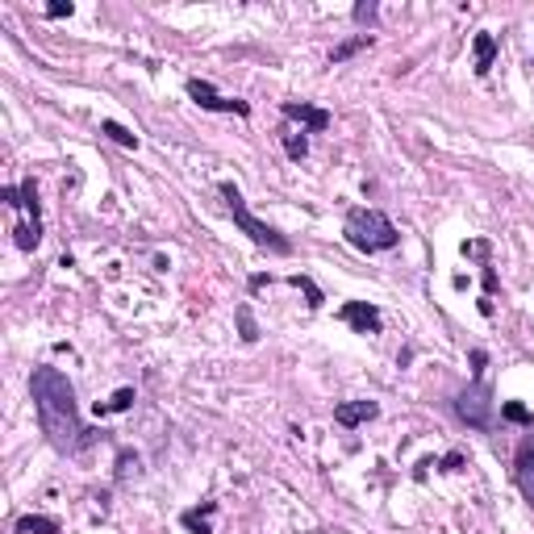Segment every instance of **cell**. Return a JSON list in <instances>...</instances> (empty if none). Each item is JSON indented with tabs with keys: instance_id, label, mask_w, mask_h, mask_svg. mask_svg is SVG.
<instances>
[{
	"instance_id": "17",
	"label": "cell",
	"mask_w": 534,
	"mask_h": 534,
	"mask_svg": "<svg viewBox=\"0 0 534 534\" xmlns=\"http://www.w3.org/2000/svg\"><path fill=\"white\" fill-rule=\"evenodd\" d=\"M292 284H296V288H301V292L309 296V301H305L309 309H322V301H326V296H322V288H317V284H313L309 275H292Z\"/></svg>"
},
{
	"instance_id": "15",
	"label": "cell",
	"mask_w": 534,
	"mask_h": 534,
	"mask_svg": "<svg viewBox=\"0 0 534 534\" xmlns=\"http://www.w3.org/2000/svg\"><path fill=\"white\" fill-rule=\"evenodd\" d=\"M13 234H17V247L21 251H38V242H42V226L38 221H21Z\"/></svg>"
},
{
	"instance_id": "9",
	"label": "cell",
	"mask_w": 534,
	"mask_h": 534,
	"mask_svg": "<svg viewBox=\"0 0 534 534\" xmlns=\"http://www.w3.org/2000/svg\"><path fill=\"white\" fill-rule=\"evenodd\" d=\"M376 413H380V405H376V401H343V405L334 409V422L351 430V426H359V422H371Z\"/></svg>"
},
{
	"instance_id": "5",
	"label": "cell",
	"mask_w": 534,
	"mask_h": 534,
	"mask_svg": "<svg viewBox=\"0 0 534 534\" xmlns=\"http://www.w3.org/2000/svg\"><path fill=\"white\" fill-rule=\"evenodd\" d=\"M188 96H192L200 109H209V113H238V117L251 113L247 100H226V96H217L213 84H205V80H188Z\"/></svg>"
},
{
	"instance_id": "7",
	"label": "cell",
	"mask_w": 534,
	"mask_h": 534,
	"mask_svg": "<svg viewBox=\"0 0 534 534\" xmlns=\"http://www.w3.org/2000/svg\"><path fill=\"white\" fill-rule=\"evenodd\" d=\"M280 113H284L288 121H301V125H309L313 134L330 130V113H326V109H317V104H309V100H284V104H280Z\"/></svg>"
},
{
	"instance_id": "18",
	"label": "cell",
	"mask_w": 534,
	"mask_h": 534,
	"mask_svg": "<svg viewBox=\"0 0 534 534\" xmlns=\"http://www.w3.org/2000/svg\"><path fill=\"white\" fill-rule=\"evenodd\" d=\"M363 46H371V34H359V38H351V42H343L334 55H330V63H343V59H351L355 50H363Z\"/></svg>"
},
{
	"instance_id": "8",
	"label": "cell",
	"mask_w": 534,
	"mask_h": 534,
	"mask_svg": "<svg viewBox=\"0 0 534 534\" xmlns=\"http://www.w3.org/2000/svg\"><path fill=\"white\" fill-rule=\"evenodd\" d=\"M514 467H518V488H522V497L534 505V434H530L522 446H518Z\"/></svg>"
},
{
	"instance_id": "10",
	"label": "cell",
	"mask_w": 534,
	"mask_h": 534,
	"mask_svg": "<svg viewBox=\"0 0 534 534\" xmlns=\"http://www.w3.org/2000/svg\"><path fill=\"white\" fill-rule=\"evenodd\" d=\"M472 50H476V76H488L493 71V59H497V38L493 34H476Z\"/></svg>"
},
{
	"instance_id": "16",
	"label": "cell",
	"mask_w": 534,
	"mask_h": 534,
	"mask_svg": "<svg viewBox=\"0 0 534 534\" xmlns=\"http://www.w3.org/2000/svg\"><path fill=\"white\" fill-rule=\"evenodd\" d=\"M501 418H505V422H514V426H530V422H534L530 409H526L522 401H505V405H501Z\"/></svg>"
},
{
	"instance_id": "6",
	"label": "cell",
	"mask_w": 534,
	"mask_h": 534,
	"mask_svg": "<svg viewBox=\"0 0 534 534\" xmlns=\"http://www.w3.org/2000/svg\"><path fill=\"white\" fill-rule=\"evenodd\" d=\"M338 317L355 330V334H380V309L367 305V301H347L338 309Z\"/></svg>"
},
{
	"instance_id": "21",
	"label": "cell",
	"mask_w": 534,
	"mask_h": 534,
	"mask_svg": "<svg viewBox=\"0 0 534 534\" xmlns=\"http://www.w3.org/2000/svg\"><path fill=\"white\" fill-rule=\"evenodd\" d=\"M21 209H29V213L38 217V184H34V179L21 184Z\"/></svg>"
},
{
	"instance_id": "25",
	"label": "cell",
	"mask_w": 534,
	"mask_h": 534,
	"mask_svg": "<svg viewBox=\"0 0 534 534\" xmlns=\"http://www.w3.org/2000/svg\"><path fill=\"white\" fill-rule=\"evenodd\" d=\"M484 363H488V355H484V351L476 347V351H472V371H476V380H480V371H484Z\"/></svg>"
},
{
	"instance_id": "24",
	"label": "cell",
	"mask_w": 534,
	"mask_h": 534,
	"mask_svg": "<svg viewBox=\"0 0 534 534\" xmlns=\"http://www.w3.org/2000/svg\"><path fill=\"white\" fill-rule=\"evenodd\" d=\"M459 467H463V455H459V451L443 455V472H459Z\"/></svg>"
},
{
	"instance_id": "1",
	"label": "cell",
	"mask_w": 534,
	"mask_h": 534,
	"mask_svg": "<svg viewBox=\"0 0 534 534\" xmlns=\"http://www.w3.org/2000/svg\"><path fill=\"white\" fill-rule=\"evenodd\" d=\"M29 392H34V409H38V422H42L46 439L59 451H84L92 443V430L80 426L76 392H71V384L59 367H38L29 376Z\"/></svg>"
},
{
	"instance_id": "19",
	"label": "cell",
	"mask_w": 534,
	"mask_h": 534,
	"mask_svg": "<svg viewBox=\"0 0 534 534\" xmlns=\"http://www.w3.org/2000/svg\"><path fill=\"white\" fill-rule=\"evenodd\" d=\"M284 151H288V159H292V163H301V159L309 155V142H305V134H284Z\"/></svg>"
},
{
	"instance_id": "23",
	"label": "cell",
	"mask_w": 534,
	"mask_h": 534,
	"mask_svg": "<svg viewBox=\"0 0 534 534\" xmlns=\"http://www.w3.org/2000/svg\"><path fill=\"white\" fill-rule=\"evenodd\" d=\"M351 17H355L359 25H363V21H376V4H355V13H351Z\"/></svg>"
},
{
	"instance_id": "11",
	"label": "cell",
	"mask_w": 534,
	"mask_h": 534,
	"mask_svg": "<svg viewBox=\"0 0 534 534\" xmlns=\"http://www.w3.org/2000/svg\"><path fill=\"white\" fill-rule=\"evenodd\" d=\"M209 514H217V501H205V505H196V509H184L179 522H184V530L188 534H213L209 530V522H205Z\"/></svg>"
},
{
	"instance_id": "22",
	"label": "cell",
	"mask_w": 534,
	"mask_h": 534,
	"mask_svg": "<svg viewBox=\"0 0 534 534\" xmlns=\"http://www.w3.org/2000/svg\"><path fill=\"white\" fill-rule=\"evenodd\" d=\"M71 13H76V4H71V0H55V4H46V17H50V21L71 17Z\"/></svg>"
},
{
	"instance_id": "2",
	"label": "cell",
	"mask_w": 534,
	"mask_h": 534,
	"mask_svg": "<svg viewBox=\"0 0 534 534\" xmlns=\"http://www.w3.org/2000/svg\"><path fill=\"white\" fill-rule=\"evenodd\" d=\"M343 234H347V242H351L355 251H367V255L392 251V247L401 242V230H397L380 209H351L347 221H343Z\"/></svg>"
},
{
	"instance_id": "3",
	"label": "cell",
	"mask_w": 534,
	"mask_h": 534,
	"mask_svg": "<svg viewBox=\"0 0 534 534\" xmlns=\"http://www.w3.org/2000/svg\"><path fill=\"white\" fill-rule=\"evenodd\" d=\"M217 192L226 196V209H230V217H234V226L242 230V234H251V242L255 247H267V251H275V255H292V242L280 234V230H271L267 221H259L251 209H247V200H242V192L230 184V179H221L217 184Z\"/></svg>"
},
{
	"instance_id": "4",
	"label": "cell",
	"mask_w": 534,
	"mask_h": 534,
	"mask_svg": "<svg viewBox=\"0 0 534 534\" xmlns=\"http://www.w3.org/2000/svg\"><path fill=\"white\" fill-rule=\"evenodd\" d=\"M455 413L467 422V426H476V430H488L493 426V392L476 380L467 392H459L455 397Z\"/></svg>"
},
{
	"instance_id": "12",
	"label": "cell",
	"mask_w": 534,
	"mask_h": 534,
	"mask_svg": "<svg viewBox=\"0 0 534 534\" xmlns=\"http://www.w3.org/2000/svg\"><path fill=\"white\" fill-rule=\"evenodd\" d=\"M134 401H138L134 388H117L109 401H96L92 409H96V418H109V413H125V409H134Z\"/></svg>"
},
{
	"instance_id": "20",
	"label": "cell",
	"mask_w": 534,
	"mask_h": 534,
	"mask_svg": "<svg viewBox=\"0 0 534 534\" xmlns=\"http://www.w3.org/2000/svg\"><path fill=\"white\" fill-rule=\"evenodd\" d=\"M238 330H242V343H255L259 338V326H255V317H251L247 305H238Z\"/></svg>"
},
{
	"instance_id": "14",
	"label": "cell",
	"mask_w": 534,
	"mask_h": 534,
	"mask_svg": "<svg viewBox=\"0 0 534 534\" xmlns=\"http://www.w3.org/2000/svg\"><path fill=\"white\" fill-rule=\"evenodd\" d=\"M100 134H104V138H113L117 146L138 151V134H134V130H125V125H121V121H113V117H104V121H100Z\"/></svg>"
},
{
	"instance_id": "13",
	"label": "cell",
	"mask_w": 534,
	"mask_h": 534,
	"mask_svg": "<svg viewBox=\"0 0 534 534\" xmlns=\"http://www.w3.org/2000/svg\"><path fill=\"white\" fill-rule=\"evenodd\" d=\"M17 534H63V526L55 518H42V514H25L17 518Z\"/></svg>"
}]
</instances>
